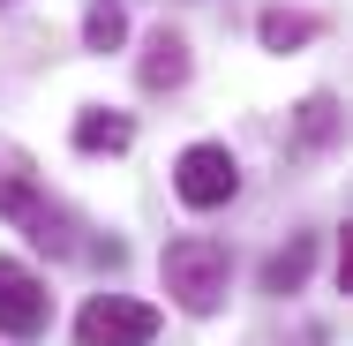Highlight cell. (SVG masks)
I'll return each mask as SVG.
<instances>
[{
  "label": "cell",
  "instance_id": "obj_10",
  "mask_svg": "<svg viewBox=\"0 0 353 346\" xmlns=\"http://www.w3.org/2000/svg\"><path fill=\"white\" fill-rule=\"evenodd\" d=\"M331 136H339V98H323V90H316V98L301 106V128H293V151H323Z\"/></svg>",
  "mask_w": 353,
  "mask_h": 346
},
{
  "label": "cell",
  "instance_id": "obj_3",
  "mask_svg": "<svg viewBox=\"0 0 353 346\" xmlns=\"http://www.w3.org/2000/svg\"><path fill=\"white\" fill-rule=\"evenodd\" d=\"M173 196L188 211H218L241 196V158L225 151V143H188L181 158H173Z\"/></svg>",
  "mask_w": 353,
  "mask_h": 346
},
{
  "label": "cell",
  "instance_id": "obj_12",
  "mask_svg": "<svg viewBox=\"0 0 353 346\" xmlns=\"http://www.w3.org/2000/svg\"><path fill=\"white\" fill-rule=\"evenodd\" d=\"M0 8H8V0H0Z\"/></svg>",
  "mask_w": 353,
  "mask_h": 346
},
{
  "label": "cell",
  "instance_id": "obj_9",
  "mask_svg": "<svg viewBox=\"0 0 353 346\" xmlns=\"http://www.w3.org/2000/svg\"><path fill=\"white\" fill-rule=\"evenodd\" d=\"M121 38H128V8L121 0H90L83 8V46L90 53H121Z\"/></svg>",
  "mask_w": 353,
  "mask_h": 346
},
{
  "label": "cell",
  "instance_id": "obj_5",
  "mask_svg": "<svg viewBox=\"0 0 353 346\" xmlns=\"http://www.w3.org/2000/svg\"><path fill=\"white\" fill-rule=\"evenodd\" d=\"M46 324H53L46 278L30 271V264H15V256H0V331L8 339H46Z\"/></svg>",
  "mask_w": 353,
  "mask_h": 346
},
{
  "label": "cell",
  "instance_id": "obj_1",
  "mask_svg": "<svg viewBox=\"0 0 353 346\" xmlns=\"http://www.w3.org/2000/svg\"><path fill=\"white\" fill-rule=\"evenodd\" d=\"M0 218L23 226L46 256H75V218L38 189V173H30V158H23L15 143H0Z\"/></svg>",
  "mask_w": 353,
  "mask_h": 346
},
{
  "label": "cell",
  "instance_id": "obj_8",
  "mask_svg": "<svg viewBox=\"0 0 353 346\" xmlns=\"http://www.w3.org/2000/svg\"><path fill=\"white\" fill-rule=\"evenodd\" d=\"M308 271H316V241H308V233H293L279 256L263 264V294H301V286H308Z\"/></svg>",
  "mask_w": 353,
  "mask_h": 346
},
{
  "label": "cell",
  "instance_id": "obj_11",
  "mask_svg": "<svg viewBox=\"0 0 353 346\" xmlns=\"http://www.w3.org/2000/svg\"><path fill=\"white\" fill-rule=\"evenodd\" d=\"M256 30H263V46H271V53H293V46H308V38H316V23H308V15H285V8H263V23H256Z\"/></svg>",
  "mask_w": 353,
  "mask_h": 346
},
{
  "label": "cell",
  "instance_id": "obj_6",
  "mask_svg": "<svg viewBox=\"0 0 353 346\" xmlns=\"http://www.w3.org/2000/svg\"><path fill=\"white\" fill-rule=\"evenodd\" d=\"M136 75H143V90H181V83H188V38H181V30H150Z\"/></svg>",
  "mask_w": 353,
  "mask_h": 346
},
{
  "label": "cell",
  "instance_id": "obj_7",
  "mask_svg": "<svg viewBox=\"0 0 353 346\" xmlns=\"http://www.w3.org/2000/svg\"><path fill=\"white\" fill-rule=\"evenodd\" d=\"M136 143V121L128 113H113V106H90V113H75V151H128Z\"/></svg>",
  "mask_w": 353,
  "mask_h": 346
},
{
  "label": "cell",
  "instance_id": "obj_4",
  "mask_svg": "<svg viewBox=\"0 0 353 346\" xmlns=\"http://www.w3.org/2000/svg\"><path fill=\"white\" fill-rule=\"evenodd\" d=\"M158 339V309L128 294H90L75 316V346H150Z\"/></svg>",
  "mask_w": 353,
  "mask_h": 346
},
{
  "label": "cell",
  "instance_id": "obj_2",
  "mask_svg": "<svg viewBox=\"0 0 353 346\" xmlns=\"http://www.w3.org/2000/svg\"><path fill=\"white\" fill-rule=\"evenodd\" d=\"M225 278H233V256H225V241H211V233H181L165 249V294L188 316H211L218 301H225Z\"/></svg>",
  "mask_w": 353,
  "mask_h": 346
}]
</instances>
